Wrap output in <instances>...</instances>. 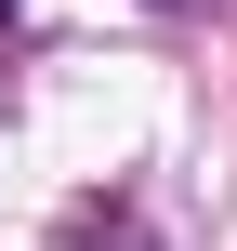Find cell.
I'll return each instance as SVG.
<instances>
[{"mask_svg": "<svg viewBox=\"0 0 237 251\" xmlns=\"http://www.w3.org/2000/svg\"><path fill=\"white\" fill-rule=\"evenodd\" d=\"M0 13H13V0H0Z\"/></svg>", "mask_w": 237, "mask_h": 251, "instance_id": "6da1fadb", "label": "cell"}]
</instances>
